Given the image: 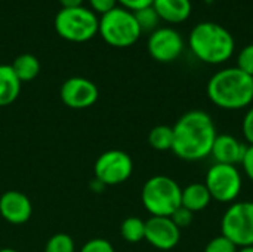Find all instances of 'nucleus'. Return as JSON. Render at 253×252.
Instances as JSON below:
<instances>
[{"mask_svg":"<svg viewBox=\"0 0 253 252\" xmlns=\"http://www.w3.org/2000/svg\"><path fill=\"white\" fill-rule=\"evenodd\" d=\"M10 65H12L16 77L21 80V83L34 80L40 73V62L31 53H22V55L16 56Z\"/></svg>","mask_w":253,"mask_h":252,"instance_id":"a211bd4d","label":"nucleus"},{"mask_svg":"<svg viewBox=\"0 0 253 252\" xmlns=\"http://www.w3.org/2000/svg\"><path fill=\"white\" fill-rule=\"evenodd\" d=\"M79 252H116L114 247L111 245V242H108L107 239L102 238H93L89 239Z\"/></svg>","mask_w":253,"mask_h":252,"instance_id":"393cba45","label":"nucleus"},{"mask_svg":"<svg viewBox=\"0 0 253 252\" xmlns=\"http://www.w3.org/2000/svg\"><path fill=\"white\" fill-rule=\"evenodd\" d=\"M182 187L168 175L148 178L141 190V201L151 217H170L181 206Z\"/></svg>","mask_w":253,"mask_h":252,"instance_id":"20e7f679","label":"nucleus"},{"mask_svg":"<svg viewBox=\"0 0 253 252\" xmlns=\"http://www.w3.org/2000/svg\"><path fill=\"white\" fill-rule=\"evenodd\" d=\"M237 250H239V247L236 244H233L224 235H219V236L212 238L208 242L203 252H237Z\"/></svg>","mask_w":253,"mask_h":252,"instance_id":"5701e85b","label":"nucleus"},{"mask_svg":"<svg viewBox=\"0 0 253 252\" xmlns=\"http://www.w3.org/2000/svg\"><path fill=\"white\" fill-rule=\"evenodd\" d=\"M240 165L243 168L245 175L253 183V146L246 147V151H245V156H243Z\"/></svg>","mask_w":253,"mask_h":252,"instance_id":"c85d7f7f","label":"nucleus"},{"mask_svg":"<svg viewBox=\"0 0 253 252\" xmlns=\"http://www.w3.org/2000/svg\"><path fill=\"white\" fill-rule=\"evenodd\" d=\"M98 33L105 43L114 48H129L136 43L142 34L135 13L122 6H116L101 15Z\"/></svg>","mask_w":253,"mask_h":252,"instance_id":"39448f33","label":"nucleus"},{"mask_svg":"<svg viewBox=\"0 0 253 252\" xmlns=\"http://www.w3.org/2000/svg\"><path fill=\"white\" fill-rule=\"evenodd\" d=\"M83 1L84 0H59L62 7H79L83 6Z\"/></svg>","mask_w":253,"mask_h":252,"instance_id":"7c9ffc66","label":"nucleus"},{"mask_svg":"<svg viewBox=\"0 0 253 252\" xmlns=\"http://www.w3.org/2000/svg\"><path fill=\"white\" fill-rule=\"evenodd\" d=\"M172 129V151L176 157L187 162H197L211 156L218 131L209 113L190 110L176 120Z\"/></svg>","mask_w":253,"mask_h":252,"instance_id":"f257e3e1","label":"nucleus"},{"mask_svg":"<svg viewBox=\"0 0 253 252\" xmlns=\"http://www.w3.org/2000/svg\"><path fill=\"white\" fill-rule=\"evenodd\" d=\"M170 218H172V221L175 223V226H176L179 230H182V229H187V227L191 226V223H193V220H194V214H193L191 211H188L187 208L179 206V208L170 215Z\"/></svg>","mask_w":253,"mask_h":252,"instance_id":"a878e982","label":"nucleus"},{"mask_svg":"<svg viewBox=\"0 0 253 252\" xmlns=\"http://www.w3.org/2000/svg\"><path fill=\"white\" fill-rule=\"evenodd\" d=\"M21 92V80L16 77L12 65L0 64V107L10 105Z\"/></svg>","mask_w":253,"mask_h":252,"instance_id":"f3484780","label":"nucleus"},{"mask_svg":"<svg viewBox=\"0 0 253 252\" xmlns=\"http://www.w3.org/2000/svg\"><path fill=\"white\" fill-rule=\"evenodd\" d=\"M212 202V196L205 183H191L182 189L181 206L187 208L193 214L206 209Z\"/></svg>","mask_w":253,"mask_h":252,"instance_id":"dca6fc26","label":"nucleus"},{"mask_svg":"<svg viewBox=\"0 0 253 252\" xmlns=\"http://www.w3.org/2000/svg\"><path fill=\"white\" fill-rule=\"evenodd\" d=\"M242 131H243V137L249 143V146H253V105L248 108V111L243 117Z\"/></svg>","mask_w":253,"mask_h":252,"instance_id":"bb28decb","label":"nucleus"},{"mask_svg":"<svg viewBox=\"0 0 253 252\" xmlns=\"http://www.w3.org/2000/svg\"><path fill=\"white\" fill-rule=\"evenodd\" d=\"M221 235L239 248L253 247V202L231 203L221 218Z\"/></svg>","mask_w":253,"mask_h":252,"instance_id":"0eeeda50","label":"nucleus"},{"mask_svg":"<svg viewBox=\"0 0 253 252\" xmlns=\"http://www.w3.org/2000/svg\"><path fill=\"white\" fill-rule=\"evenodd\" d=\"M0 252H18L16 250H12V248H1Z\"/></svg>","mask_w":253,"mask_h":252,"instance_id":"473e14b6","label":"nucleus"},{"mask_svg":"<svg viewBox=\"0 0 253 252\" xmlns=\"http://www.w3.org/2000/svg\"><path fill=\"white\" fill-rule=\"evenodd\" d=\"M53 24L56 33L62 39L83 43L95 37L98 33L99 18L90 7H62L56 13Z\"/></svg>","mask_w":253,"mask_h":252,"instance_id":"423d86ee","label":"nucleus"},{"mask_svg":"<svg viewBox=\"0 0 253 252\" xmlns=\"http://www.w3.org/2000/svg\"><path fill=\"white\" fill-rule=\"evenodd\" d=\"M44 252H76L74 239L67 233H56L46 242Z\"/></svg>","mask_w":253,"mask_h":252,"instance_id":"4be33fe9","label":"nucleus"},{"mask_svg":"<svg viewBox=\"0 0 253 252\" xmlns=\"http://www.w3.org/2000/svg\"><path fill=\"white\" fill-rule=\"evenodd\" d=\"M148 53L159 62H172L179 58L184 50L182 36L170 27H159L154 30L147 43Z\"/></svg>","mask_w":253,"mask_h":252,"instance_id":"9d476101","label":"nucleus"},{"mask_svg":"<svg viewBox=\"0 0 253 252\" xmlns=\"http://www.w3.org/2000/svg\"><path fill=\"white\" fill-rule=\"evenodd\" d=\"M246 147V144L231 134H218L212 146L211 156L213 157L215 163L237 166L245 156Z\"/></svg>","mask_w":253,"mask_h":252,"instance_id":"4468645a","label":"nucleus"},{"mask_svg":"<svg viewBox=\"0 0 253 252\" xmlns=\"http://www.w3.org/2000/svg\"><path fill=\"white\" fill-rule=\"evenodd\" d=\"M61 101L74 110H83L92 107L99 97L98 86L86 77H70L67 79L59 91Z\"/></svg>","mask_w":253,"mask_h":252,"instance_id":"9b49d317","label":"nucleus"},{"mask_svg":"<svg viewBox=\"0 0 253 252\" xmlns=\"http://www.w3.org/2000/svg\"><path fill=\"white\" fill-rule=\"evenodd\" d=\"M181 239V230L170 217H150L145 221V241L160 251L173 250Z\"/></svg>","mask_w":253,"mask_h":252,"instance_id":"f8f14e48","label":"nucleus"},{"mask_svg":"<svg viewBox=\"0 0 253 252\" xmlns=\"http://www.w3.org/2000/svg\"><path fill=\"white\" fill-rule=\"evenodd\" d=\"M212 201L219 203H234L243 189V177L237 166L213 163L205 178Z\"/></svg>","mask_w":253,"mask_h":252,"instance_id":"6e6552de","label":"nucleus"},{"mask_svg":"<svg viewBox=\"0 0 253 252\" xmlns=\"http://www.w3.org/2000/svg\"><path fill=\"white\" fill-rule=\"evenodd\" d=\"M153 1L154 0H117V3L130 10V12H136L139 9H144V7H148V6H153Z\"/></svg>","mask_w":253,"mask_h":252,"instance_id":"c756f323","label":"nucleus"},{"mask_svg":"<svg viewBox=\"0 0 253 252\" xmlns=\"http://www.w3.org/2000/svg\"><path fill=\"white\" fill-rule=\"evenodd\" d=\"M0 215L9 224H24L33 215V203L22 192L7 190L0 196Z\"/></svg>","mask_w":253,"mask_h":252,"instance_id":"ddd939ff","label":"nucleus"},{"mask_svg":"<svg viewBox=\"0 0 253 252\" xmlns=\"http://www.w3.org/2000/svg\"><path fill=\"white\" fill-rule=\"evenodd\" d=\"M237 252H253V247H242L237 250Z\"/></svg>","mask_w":253,"mask_h":252,"instance_id":"2f4dec72","label":"nucleus"},{"mask_svg":"<svg viewBox=\"0 0 253 252\" xmlns=\"http://www.w3.org/2000/svg\"><path fill=\"white\" fill-rule=\"evenodd\" d=\"M188 45L196 58L212 65L228 61L236 49L233 34L225 27L211 21L194 25L188 37Z\"/></svg>","mask_w":253,"mask_h":252,"instance_id":"7ed1b4c3","label":"nucleus"},{"mask_svg":"<svg viewBox=\"0 0 253 252\" xmlns=\"http://www.w3.org/2000/svg\"><path fill=\"white\" fill-rule=\"evenodd\" d=\"M148 144L157 151L172 150L173 146V129L168 125H157L148 134Z\"/></svg>","mask_w":253,"mask_h":252,"instance_id":"6ab92c4d","label":"nucleus"},{"mask_svg":"<svg viewBox=\"0 0 253 252\" xmlns=\"http://www.w3.org/2000/svg\"><path fill=\"white\" fill-rule=\"evenodd\" d=\"M120 235L129 244L145 241V221L139 217H127L120 226Z\"/></svg>","mask_w":253,"mask_h":252,"instance_id":"aec40b11","label":"nucleus"},{"mask_svg":"<svg viewBox=\"0 0 253 252\" xmlns=\"http://www.w3.org/2000/svg\"><path fill=\"white\" fill-rule=\"evenodd\" d=\"M206 92L212 104L222 110H243L253 104V77L237 67H227L209 79Z\"/></svg>","mask_w":253,"mask_h":252,"instance_id":"f03ea898","label":"nucleus"},{"mask_svg":"<svg viewBox=\"0 0 253 252\" xmlns=\"http://www.w3.org/2000/svg\"><path fill=\"white\" fill-rule=\"evenodd\" d=\"M93 172L104 186H117L130 178L133 160L123 150H107L96 159Z\"/></svg>","mask_w":253,"mask_h":252,"instance_id":"1a4fd4ad","label":"nucleus"},{"mask_svg":"<svg viewBox=\"0 0 253 252\" xmlns=\"http://www.w3.org/2000/svg\"><path fill=\"white\" fill-rule=\"evenodd\" d=\"M237 68L253 77V43L246 45L237 55Z\"/></svg>","mask_w":253,"mask_h":252,"instance_id":"b1692460","label":"nucleus"},{"mask_svg":"<svg viewBox=\"0 0 253 252\" xmlns=\"http://www.w3.org/2000/svg\"><path fill=\"white\" fill-rule=\"evenodd\" d=\"M153 7L160 19L170 24L184 22L191 15L193 9L191 0H154Z\"/></svg>","mask_w":253,"mask_h":252,"instance_id":"2eb2a0df","label":"nucleus"},{"mask_svg":"<svg viewBox=\"0 0 253 252\" xmlns=\"http://www.w3.org/2000/svg\"><path fill=\"white\" fill-rule=\"evenodd\" d=\"M87 1H89L90 9L95 13H101V15L110 12L111 9L117 6V0H87Z\"/></svg>","mask_w":253,"mask_h":252,"instance_id":"cd10ccee","label":"nucleus"},{"mask_svg":"<svg viewBox=\"0 0 253 252\" xmlns=\"http://www.w3.org/2000/svg\"><path fill=\"white\" fill-rule=\"evenodd\" d=\"M135 13V18H136V22L141 28V31H154L157 30L159 27V21H160V16L157 15L156 9L153 6H148V7H144V9H139Z\"/></svg>","mask_w":253,"mask_h":252,"instance_id":"412c9836","label":"nucleus"}]
</instances>
